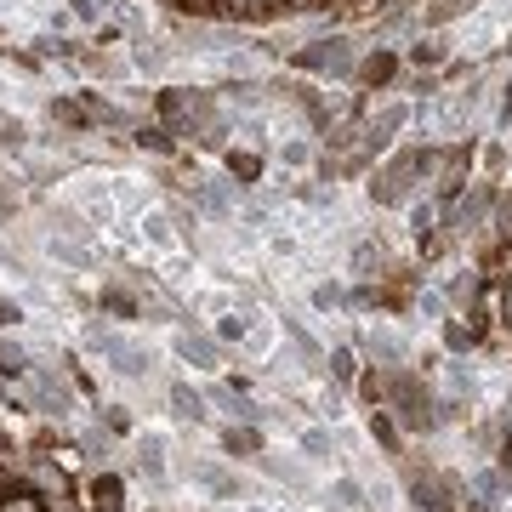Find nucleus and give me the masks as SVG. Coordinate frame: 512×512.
I'll return each instance as SVG.
<instances>
[{
  "mask_svg": "<svg viewBox=\"0 0 512 512\" xmlns=\"http://www.w3.org/2000/svg\"><path fill=\"white\" fill-rule=\"evenodd\" d=\"M359 57H365V52H359L348 35H336V29H330V35H313V40L296 46L291 69L296 74H319V80H353V74H359Z\"/></svg>",
  "mask_w": 512,
  "mask_h": 512,
  "instance_id": "obj_1",
  "label": "nucleus"
},
{
  "mask_svg": "<svg viewBox=\"0 0 512 512\" xmlns=\"http://www.w3.org/2000/svg\"><path fill=\"white\" fill-rule=\"evenodd\" d=\"M410 120H416V103H404V97H382L376 109H365V143L376 148V154H387V148L410 131Z\"/></svg>",
  "mask_w": 512,
  "mask_h": 512,
  "instance_id": "obj_2",
  "label": "nucleus"
},
{
  "mask_svg": "<svg viewBox=\"0 0 512 512\" xmlns=\"http://www.w3.org/2000/svg\"><path fill=\"white\" fill-rule=\"evenodd\" d=\"M410 507L416 512H456L461 507V478L439 467H416L410 473Z\"/></svg>",
  "mask_w": 512,
  "mask_h": 512,
  "instance_id": "obj_3",
  "label": "nucleus"
},
{
  "mask_svg": "<svg viewBox=\"0 0 512 512\" xmlns=\"http://www.w3.org/2000/svg\"><path fill=\"white\" fill-rule=\"evenodd\" d=\"M188 200H194V211L211 222H234L239 217V183L222 171V177H194L188 183Z\"/></svg>",
  "mask_w": 512,
  "mask_h": 512,
  "instance_id": "obj_4",
  "label": "nucleus"
},
{
  "mask_svg": "<svg viewBox=\"0 0 512 512\" xmlns=\"http://www.w3.org/2000/svg\"><path fill=\"white\" fill-rule=\"evenodd\" d=\"M359 353H365L370 365H382V370H393V365H410V336H404L399 325H365L359 330Z\"/></svg>",
  "mask_w": 512,
  "mask_h": 512,
  "instance_id": "obj_5",
  "label": "nucleus"
},
{
  "mask_svg": "<svg viewBox=\"0 0 512 512\" xmlns=\"http://www.w3.org/2000/svg\"><path fill=\"white\" fill-rule=\"evenodd\" d=\"M456 46H461V52H467V57L478 63V57H490L495 46H507V23L495 18V12H484V6H478L473 18H461V35H456Z\"/></svg>",
  "mask_w": 512,
  "mask_h": 512,
  "instance_id": "obj_6",
  "label": "nucleus"
},
{
  "mask_svg": "<svg viewBox=\"0 0 512 512\" xmlns=\"http://www.w3.org/2000/svg\"><path fill=\"white\" fill-rule=\"evenodd\" d=\"M222 348L228 342H217V330H177V342H171V353L194 370H222Z\"/></svg>",
  "mask_w": 512,
  "mask_h": 512,
  "instance_id": "obj_7",
  "label": "nucleus"
},
{
  "mask_svg": "<svg viewBox=\"0 0 512 512\" xmlns=\"http://www.w3.org/2000/svg\"><path fill=\"white\" fill-rule=\"evenodd\" d=\"M399 69H404V52H393V46H376V52H365L359 57V86H370V92H387L393 80H399Z\"/></svg>",
  "mask_w": 512,
  "mask_h": 512,
  "instance_id": "obj_8",
  "label": "nucleus"
},
{
  "mask_svg": "<svg viewBox=\"0 0 512 512\" xmlns=\"http://www.w3.org/2000/svg\"><path fill=\"white\" fill-rule=\"evenodd\" d=\"M217 103H222V114H251V109H262V103H268V86H262L256 74H245V80H222Z\"/></svg>",
  "mask_w": 512,
  "mask_h": 512,
  "instance_id": "obj_9",
  "label": "nucleus"
},
{
  "mask_svg": "<svg viewBox=\"0 0 512 512\" xmlns=\"http://www.w3.org/2000/svg\"><path fill=\"white\" fill-rule=\"evenodd\" d=\"M183 473H188V484H205V490H211V495H222V501H234V495H245V484H239V478L228 473L222 461H188Z\"/></svg>",
  "mask_w": 512,
  "mask_h": 512,
  "instance_id": "obj_10",
  "label": "nucleus"
},
{
  "mask_svg": "<svg viewBox=\"0 0 512 512\" xmlns=\"http://www.w3.org/2000/svg\"><path fill=\"white\" fill-rule=\"evenodd\" d=\"M444 63H450V40L439 29H427L404 46V69H444Z\"/></svg>",
  "mask_w": 512,
  "mask_h": 512,
  "instance_id": "obj_11",
  "label": "nucleus"
},
{
  "mask_svg": "<svg viewBox=\"0 0 512 512\" xmlns=\"http://www.w3.org/2000/svg\"><path fill=\"white\" fill-rule=\"evenodd\" d=\"M211 404H222V410H228L234 421H245V427H256V421L268 416V410H262V404H256L251 393H245V387H228V382L211 387Z\"/></svg>",
  "mask_w": 512,
  "mask_h": 512,
  "instance_id": "obj_12",
  "label": "nucleus"
},
{
  "mask_svg": "<svg viewBox=\"0 0 512 512\" xmlns=\"http://www.w3.org/2000/svg\"><path fill=\"white\" fill-rule=\"evenodd\" d=\"M137 228H143V239L148 245H154V251H177V245H183V234H177V222H171V211H143V222H137Z\"/></svg>",
  "mask_w": 512,
  "mask_h": 512,
  "instance_id": "obj_13",
  "label": "nucleus"
},
{
  "mask_svg": "<svg viewBox=\"0 0 512 512\" xmlns=\"http://www.w3.org/2000/svg\"><path fill=\"white\" fill-rule=\"evenodd\" d=\"M29 376H35V393H40V410H74V399H69V387H63V376H52L46 365H29Z\"/></svg>",
  "mask_w": 512,
  "mask_h": 512,
  "instance_id": "obj_14",
  "label": "nucleus"
},
{
  "mask_svg": "<svg viewBox=\"0 0 512 512\" xmlns=\"http://www.w3.org/2000/svg\"><path fill=\"white\" fill-rule=\"evenodd\" d=\"M274 160L285 165V171H308V165H319V148H313L308 131H302V137H279V143H274Z\"/></svg>",
  "mask_w": 512,
  "mask_h": 512,
  "instance_id": "obj_15",
  "label": "nucleus"
},
{
  "mask_svg": "<svg viewBox=\"0 0 512 512\" xmlns=\"http://www.w3.org/2000/svg\"><path fill=\"white\" fill-rule=\"evenodd\" d=\"M404 211H410V234H416V245H433V234H439V217H444L439 194H433V200H410Z\"/></svg>",
  "mask_w": 512,
  "mask_h": 512,
  "instance_id": "obj_16",
  "label": "nucleus"
},
{
  "mask_svg": "<svg viewBox=\"0 0 512 512\" xmlns=\"http://www.w3.org/2000/svg\"><path fill=\"white\" fill-rule=\"evenodd\" d=\"M256 467H262L268 478H279V484H291V490H313V473L302 467V461H285V456H268V450H262Z\"/></svg>",
  "mask_w": 512,
  "mask_h": 512,
  "instance_id": "obj_17",
  "label": "nucleus"
},
{
  "mask_svg": "<svg viewBox=\"0 0 512 512\" xmlns=\"http://www.w3.org/2000/svg\"><path fill=\"white\" fill-rule=\"evenodd\" d=\"M222 171L239 188H251V183H262V154H251V148H222Z\"/></svg>",
  "mask_w": 512,
  "mask_h": 512,
  "instance_id": "obj_18",
  "label": "nucleus"
},
{
  "mask_svg": "<svg viewBox=\"0 0 512 512\" xmlns=\"http://www.w3.org/2000/svg\"><path fill=\"white\" fill-rule=\"evenodd\" d=\"M274 342H279V319H262V313H256L239 348L251 353V359H262V365H268V359H274Z\"/></svg>",
  "mask_w": 512,
  "mask_h": 512,
  "instance_id": "obj_19",
  "label": "nucleus"
},
{
  "mask_svg": "<svg viewBox=\"0 0 512 512\" xmlns=\"http://www.w3.org/2000/svg\"><path fill=\"white\" fill-rule=\"evenodd\" d=\"M46 251H52V262H63V268H92L97 256L86 239H74V234H52L46 239Z\"/></svg>",
  "mask_w": 512,
  "mask_h": 512,
  "instance_id": "obj_20",
  "label": "nucleus"
},
{
  "mask_svg": "<svg viewBox=\"0 0 512 512\" xmlns=\"http://www.w3.org/2000/svg\"><path fill=\"white\" fill-rule=\"evenodd\" d=\"M131 69L137 74H165L171 69V46H165V40H131Z\"/></svg>",
  "mask_w": 512,
  "mask_h": 512,
  "instance_id": "obj_21",
  "label": "nucleus"
},
{
  "mask_svg": "<svg viewBox=\"0 0 512 512\" xmlns=\"http://www.w3.org/2000/svg\"><path fill=\"white\" fill-rule=\"evenodd\" d=\"M296 444H302V456L319 461V467H325V461H342V444H336V433H325V427H302Z\"/></svg>",
  "mask_w": 512,
  "mask_h": 512,
  "instance_id": "obj_22",
  "label": "nucleus"
},
{
  "mask_svg": "<svg viewBox=\"0 0 512 512\" xmlns=\"http://www.w3.org/2000/svg\"><path fill=\"white\" fill-rule=\"evenodd\" d=\"M154 365H160V353L143 348V342H131V336H126V348H120V359H114V370H120V376H148Z\"/></svg>",
  "mask_w": 512,
  "mask_h": 512,
  "instance_id": "obj_23",
  "label": "nucleus"
},
{
  "mask_svg": "<svg viewBox=\"0 0 512 512\" xmlns=\"http://www.w3.org/2000/svg\"><path fill=\"white\" fill-rule=\"evenodd\" d=\"M239 131V148H251V154H268V120L262 114H228Z\"/></svg>",
  "mask_w": 512,
  "mask_h": 512,
  "instance_id": "obj_24",
  "label": "nucleus"
},
{
  "mask_svg": "<svg viewBox=\"0 0 512 512\" xmlns=\"http://www.w3.org/2000/svg\"><path fill=\"white\" fill-rule=\"evenodd\" d=\"M137 473H143V478H165V439H160V433H143V439H137Z\"/></svg>",
  "mask_w": 512,
  "mask_h": 512,
  "instance_id": "obj_25",
  "label": "nucleus"
},
{
  "mask_svg": "<svg viewBox=\"0 0 512 512\" xmlns=\"http://www.w3.org/2000/svg\"><path fill=\"white\" fill-rule=\"evenodd\" d=\"M131 143L143 148V154L171 160V154H177V131H171V126H137V137H131Z\"/></svg>",
  "mask_w": 512,
  "mask_h": 512,
  "instance_id": "obj_26",
  "label": "nucleus"
},
{
  "mask_svg": "<svg viewBox=\"0 0 512 512\" xmlns=\"http://www.w3.org/2000/svg\"><path fill=\"white\" fill-rule=\"evenodd\" d=\"M222 450L228 456H262V433L245 427V421H234V427H222Z\"/></svg>",
  "mask_w": 512,
  "mask_h": 512,
  "instance_id": "obj_27",
  "label": "nucleus"
},
{
  "mask_svg": "<svg viewBox=\"0 0 512 512\" xmlns=\"http://www.w3.org/2000/svg\"><path fill=\"white\" fill-rule=\"evenodd\" d=\"M348 268L359 279H376L387 268V256H382V245H376V239H359V245H353V256H348Z\"/></svg>",
  "mask_w": 512,
  "mask_h": 512,
  "instance_id": "obj_28",
  "label": "nucleus"
},
{
  "mask_svg": "<svg viewBox=\"0 0 512 512\" xmlns=\"http://www.w3.org/2000/svg\"><path fill=\"white\" fill-rule=\"evenodd\" d=\"M450 308H456V302H450L439 285H421V291H416V313L427 319V325H444V319H450Z\"/></svg>",
  "mask_w": 512,
  "mask_h": 512,
  "instance_id": "obj_29",
  "label": "nucleus"
},
{
  "mask_svg": "<svg viewBox=\"0 0 512 512\" xmlns=\"http://www.w3.org/2000/svg\"><path fill=\"white\" fill-rule=\"evenodd\" d=\"M308 302H313V313H342L348 308V285H336V279H319L308 291Z\"/></svg>",
  "mask_w": 512,
  "mask_h": 512,
  "instance_id": "obj_30",
  "label": "nucleus"
},
{
  "mask_svg": "<svg viewBox=\"0 0 512 512\" xmlns=\"http://www.w3.org/2000/svg\"><path fill=\"white\" fill-rule=\"evenodd\" d=\"M325 370L336 376V387L359 382V348H330V353H325Z\"/></svg>",
  "mask_w": 512,
  "mask_h": 512,
  "instance_id": "obj_31",
  "label": "nucleus"
},
{
  "mask_svg": "<svg viewBox=\"0 0 512 512\" xmlns=\"http://www.w3.org/2000/svg\"><path fill=\"white\" fill-rule=\"evenodd\" d=\"M171 416L177 421H205V393H194V387H171Z\"/></svg>",
  "mask_w": 512,
  "mask_h": 512,
  "instance_id": "obj_32",
  "label": "nucleus"
},
{
  "mask_svg": "<svg viewBox=\"0 0 512 512\" xmlns=\"http://www.w3.org/2000/svg\"><path fill=\"white\" fill-rule=\"evenodd\" d=\"M325 495H330V507L336 512H359L365 507V484H359V478H336Z\"/></svg>",
  "mask_w": 512,
  "mask_h": 512,
  "instance_id": "obj_33",
  "label": "nucleus"
},
{
  "mask_svg": "<svg viewBox=\"0 0 512 512\" xmlns=\"http://www.w3.org/2000/svg\"><path fill=\"white\" fill-rule=\"evenodd\" d=\"M444 382H450V399H473V393H478L473 365H461V359H450V365H444Z\"/></svg>",
  "mask_w": 512,
  "mask_h": 512,
  "instance_id": "obj_34",
  "label": "nucleus"
},
{
  "mask_svg": "<svg viewBox=\"0 0 512 512\" xmlns=\"http://www.w3.org/2000/svg\"><path fill=\"white\" fill-rule=\"evenodd\" d=\"M6 12H12V18H35V23H52V0H0V18H6Z\"/></svg>",
  "mask_w": 512,
  "mask_h": 512,
  "instance_id": "obj_35",
  "label": "nucleus"
},
{
  "mask_svg": "<svg viewBox=\"0 0 512 512\" xmlns=\"http://www.w3.org/2000/svg\"><path fill=\"white\" fill-rule=\"evenodd\" d=\"M370 439L382 444L387 456H399V421L387 416V410H376V416H370Z\"/></svg>",
  "mask_w": 512,
  "mask_h": 512,
  "instance_id": "obj_36",
  "label": "nucleus"
},
{
  "mask_svg": "<svg viewBox=\"0 0 512 512\" xmlns=\"http://www.w3.org/2000/svg\"><path fill=\"white\" fill-rule=\"evenodd\" d=\"M103 308H109L114 319H137V296L120 291V285H103Z\"/></svg>",
  "mask_w": 512,
  "mask_h": 512,
  "instance_id": "obj_37",
  "label": "nucleus"
},
{
  "mask_svg": "<svg viewBox=\"0 0 512 512\" xmlns=\"http://www.w3.org/2000/svg\"><path fill=\"white\" fill-rule=\"evenodd\" d=\"M74 23H103V12H114V0H63Z\"/></svg>",
  "mask_w": 512,
  "mask_h": 512,
  "instance_id": "obj_38",
  "label": "nucleus"
},
{
  "mask_svg": "<svg viewBox=\"0 0 512 512\" xmlns=\"http://www.w3.org/2000/svg\"><path fill=\"white\" fill-rule=\"evenodd\" d=\"M92 512H120V478H97L92 484Z\"/></svg>",
  "mask_w": 512,
  "mask_h": 512,
  "instance_id": "obj_39",
  "label": "nucleus"
},
{
  "mask_svg": "<svg viewBox=\"0 0 512 512\" xmlns=\"http://www.w3.org/2000/svg\"><path fill=\"white\" fill-rule=\"evenodd\" d=\"M444 348H450V353H473L478 348V330L456 325V319H444Z\"/></svg>",
  "mask_w": 512,
  "mask_h": 512,
  "instance_id": "obj_40",
  "label": "nucleus"
},
{
  "mask_svg": "<svg viewBox=\"0 0 512 512\" xmlns=\"http://www.w3.org/2000/svg\"><path fill=\"white\" fill-rule=\"evenodd\" d=\"M109 194H114V205H126V211H148V205H143V188L131 183V177H114Z\"/></svg>",
  "mask_w": 512,
  "mask_h": 512,
  "instance_id": "obj_41",
  "label": "nucleus"
},
{
  "mask_svg": "<svg viewBox=\"0 0 512 512\" xmlns=\"http://www.w3.org/2000/svg\"><path fill=\"white\" fill-rule=\"evenodd\" d=\"M35 52H40V57H74L80 46H74L69 35H35Z\"/></svg>",
  "mask_w": 512,
  "mask_h": 512,
  "instance_id": "obj_42",
  "label": "nucleus"
},
{
  "mask_svg": "<svg viewBox=\"0 0 512 512\" xmlns=\"http://www.w3.org/2000/svg\"><path fill=\"white\" fill-rule=\"evenodd\" d=\"M507 165H512L507 143H490V148H484V171H490V183H495V177H501V171H507Z\"/></svg>",
  "mask_w": 512,
  "mask_h": 512,
  "instance_id": "obj_43",
  "label": "nucleus"
},
{
  "mask_svg": "<svg viewBox=\"0 0 512 512\" xmlns=\"http://www.w3.org/2000/svg\"><path fill=\"white\" fill-rule=\"evenodd\" d=\"M171 222H177V234L183 239L200 234V211H188V205H171Z\"/></svg>",
  "mask_w": 512,
  "mask_h": 512,
  "instance_id": "obj_44",
  "label": "nucleus"
},
{
  "mask_svg": "<svg viewBox=\"0 0 512 512\" xmlns=\"http://www.w3.org/2000/svg\"><path fill=\"white\" fill-rule=\"evenodd\" d=\"M23 137H29L23 120H6V126H0V148H23Z\"/></svg>",
  "mask_w": 512,
  "mask_h": 512,
  "instance_id": "obj_45",
  "label": "nucleus"
},
{
  "mask_svg": "<svg viewBox=\"0 0 512 512\" xmlns=\"http://www.w3.org/2000/svg\"><path fill=\"white\" fill-rule=\"evenodd\" d=\"M12 217H18V194L0 183V222H12Z\"/></svg>",
  "mask_w": 512,
  "mask_h": 512,
  "instance_id": "obj_46",
  "label": "nucleus"
},
{
  "mask_svg": "<svg viewBox=\"0 0 512 512\" xmlns=\"http://www.w3.org/2000/svg\"><path fill=\"white\" fill-rule=\"evenodd\" d=\"M103 410H109V427H114V433H126V427H131L126 404H103Z\"/></svg>",
  "mask_w": 512,
  "mask_h": 512,
  "instance_id": "obj_47",
  "label": "nucleus"
},
{
  "mask_svg": "<svg viewBox=\"0 0 512 512\" xmlns=\"http://www.w3.org/2000/svg\"><path fill=\"white\" fill-rule=\"evenodd\" d=\"M501 330H512V279L501 285Z\"/></svg>",
  "mask_w": 512,
  "mask_h": 512,
  "instance_id": "obj_48",
  "label": "nucleus"
},
{
  "mask_svg": "<svg viewBox=\"0 0 512 512\" xmlns=\"http://www.w3.org/2000/svg\"><path fill=\"white\" fill-rule=\"evenodd\" d=\"M501 120H512V74L501 80Z\"/></svg>",
  "mask_w": 512,
  "mask_h": 512,
  "instance_id": "obj_49",
  "label": "nucleus"
},
{
  "mask_svg": "<svg viewBox=\"0 0 512 512\" xmlns=\"http://www.w3.org/2000/svg\"><path fill=\"white\" fill-rule=\"evenodd\" d=\"M495 456H501V467H507V473H512V433H507V439H501V450H495Z\"/></svg>",
  "mask_w": 512,
  "mask_h": 512,
  "instance_id": "obj_50",
  "label": "nucleus"
},
{
  "mask_svg": "<svg viewBox=\"0 0 512 512\" xmlns=\"http://www.w3.org/2000/svg\"><path fill=\"white\" fill-rule=\"evenodd\" d=\"M18 319H23L18 308H6V302H0V325H18Z\"/></svg>",
  "mask_w": 512,
  "mask_h": 512,
  "instance_id": "obj_51",
  "label": "nucleus"
},
{
  "mask_svg": "<svg viewBox=\"0 0 512 512\" xmlns=\"http://www.w3.org/2000/svg\"><path fill=\"white\" fill-rule=\"evenodd\" d=\"M0 97H18V86H12V80H6V74H0Z\"/></svg>",
  "mask_w": 512,
  "mask_h": 512,
  "instance_id": "obj_52",
  "label": "nucleus"
},
{
  "mask_svg": "<svg viewBox=\"0 0 512 512\" xmlns=\"http://www.w3.org/2000/svg\"><path fill=\"white\" fill-rule=\"evenodd\" d=\"M325 6H342V0H325Z\"/></svg>",
  "mask_w": 512,
  "mask_h": 512,
  "instance_id": "obj_53",
  "label": "nucleus"
}]
</instances>
